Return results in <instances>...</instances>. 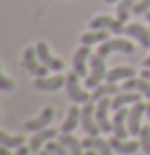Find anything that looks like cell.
Returning <instances> with one entry per match:
<instances>
[{"instance_id": "obj_1", "label": "cell", "mask_w": 150, "mask_h": 155, "mask_svg": "<svg viewBox=\"0 0 150 155\" xmlns=\"http://www.w3.org/2000/svg\"><path fill=\"white\" fill-rule=\"evenodd\" d=\"M89 66H91V72L86 77V87L89 89H95L103 83V79L107 77V68H105V58L101 54H91V60H89Z\"/></svg>"}, {"instance_id": "obj_34", "label": "cell", "mask_w": 150, "mask_h": 155, "mask_svg": "<svg viewBox=\"0 0 150 155\" xmlns=\"http://www.w3.org/2000/svg\"><path fill=\"white\" fill-rule=\"evenodd\" d=\"M0 155H11V149H8V147H2V149H0Z\"/></svg>"}, {"instance_id": "obj_6", "label": "cell", "mask_w": 150, "mask_h": 155, "mask_svg": "<svg viewBox=\"0 0 150 155\" xmlns=\"http://www.w3.org/2000/svg\"><path fill=\"white\" fill-rule=\"evenodd\" d=\"M109 110H111V99L103 97L97 101V110H95V116H97V124L101 132H113V120H109Z\"/></svg>"}, {"instance_id": "obj_29", "label": "cell", "mask_w": 150, "mask_h": 155, "mask_svg": "<svg viewBox=\"0 0 150 155\" xmlns=\"http://www.w3.org/2000/svg\"><path fill=\"white\" fill-rule=\"evenodd\" d=\"M150 11V0H138V4L134 6V15H146Z\"/></svg>"}, {"instance_id": "obj_5", "label": "cell", "mask_w": 150, "mask_h": 155, "mask_svg": "<svg viewBox=\"0 0 150 155\" xmlns=\"http://www.w3.org/2000/svg\"><path fill=\"white\" fill-rule=\"evenodd\" d=\"M134 44L132 41H127V39H119V37H115V39H107V41H103L101 46H99V50H97V54H101L103 58H107L111 52H123V54H134Z\"/></svg>"}, {"instance_id": "obj_19", "label": "cell", "mask_w": 150, "mask_h": 155, "mask_svg": "<svg viewBox=\"0 0 150 155\" xmlns=\"http://www.w3.org/2000/svg\"><path fill=\"white\" fill-rule=\"evenodd\" d=\"M58 132L54 130V128H43V130H37V132H33V137H31V143H29V147H31V151H39L41 149V145H45V143H49L54 137H56Z\"/></svg>"}, {"instance_id": "obj_14", "label": "cell", "mask_w": 150, "mask_h": 155, "mask_svg": "<svg viewBox=\"0 0 150 155\" xmlns=\"http://www.w3.org/2000/svg\"><path fill=\"white\" fill-rule=\"evenodd\" d=\"M127 116H130V110H126V107L115 110V116H113V134L119 137V139H127V134H130V128L126 126Z\"/></svg>"}, {"instance_id": "obj_38", "label": "cell", "mask_w": 150, "mask_h": 155, "mask_svg": "<svg viewBox=\"0 0 150 155\" xmlns=\"http://www.w3.org/2000/svg\"><path fill=\"white\" fill-rule=\"evenodd\" d=\"M107 4H115V2H119V0H105Z\"/></svg>"}, {"instance_id": "obj_24", "label": "cell", "mask_w": 150, "mask_h": 155, "mask_svg": "<svg viewBox=\"0 0 150 155\" xmlns=\"http://www.w3.org/2000/svg\"><path fill=\"white\" fill-rule=\"evenodd\" d=\"M60 143L64 145L66 149L70 151V155H82V143L76 139V137H72V134H66V132H62V137H60Z\"/></svg>"}, {"instance_id": "obj_36", "label": "cell", "mask_w": 150, "mask_h": 155, "mask_svg": "<svg viewBox=\"0 0 150 155\" xmlns=\"http://www.w3.org/2000/svg\"><path fill=\"white\" fill-rule=\"evenodd\" d=\"M146 116H148V120H150V104H146Z\"/></svg>"}, {"instance_id": "obj_3", "label": "cell", "mask_w": 150, "mask_h": 155, "mask_svg": "<svg viewBox=\"0 0 150 155\" xmlns=\"http://www.w3.org/2000/svg\"><path fill=\"white\" fill-rule=\"evenodd\" d=\"M95 110L97 106L92 104V101H86V104H82V112H80V124H82V130L86 132V134H91V137H99V124H97V116H95Z\"/></svg>"}, {"instance_id": "obj_7", "label": "cell", "mask_w": 150, "mask_h": 155, "mask_svg": "<svg viewBox=\"0 0 150 155\" xmlns=\"http://www.w3.org/2000/svg\"><path fill=\"white\" fill-rule=\"evenodd\" d=\"M89 27L95 29V31H99V29H103V31H113V33H123V31H126L123 23H121L117 17L113 19V17H109V15H101V17L91 19Z\"/></svg>"}, {"instance_id": "obj_22", "label": "cell", "mask_w": 150, "mask_h": 155, "mask_svg": "<svg viewBox=\"0 0 150 155\" xmlns=\"http://www.w3.org/2000/svg\"><path fill=\"white\" fill-rule=\"evenodd\" d=\"M119 93V87L117 83H101L99 87H95L91 93V101H99V99H103V97H109V95H117Z\"/></svg>"}, {"instance_id": "obj_37", "label": "cell", "mask_w": 150, "mask_h": 155, "mask_svg": "<svg viewBox=\"0 0 150 155\" xmlns=\"http://www.w3.org/2000/svg\"><path fill=\"white\" fill-rule=\"evenodd\" d=\"M39 155H54V153H52V151H47V149H45V151H41Z\"/></svg>"}, {"instance_id": "obj_25", "label": "cell", "mask_w": 150, "mask_h": 155, "mask_svg": "<svg viewBox=\"0 0 150 155\" xmlns=\"http://www.w3.org/2000/svg\"><path fill=\"white\" fill-rule=\"evenodd\" d=\"M138 4V0H119L117 2V8H115V12H117V19L121 21V23H126L127 19H130V15L134 12V6Z\"/></svg>"}, {"instance_id": "obj_31", "label": "cell", "mask_w": 150, "mask_h": 155, "mask_svg": "<svg viewBox=\"0 0 150 155\" xmlns=\"http://www.w3.org/2000/svg\"><path fill=\"white\" fill-rule=\"evenodd\" d=\"M29 151H31V147H19L14 155H29Z\"/></svg>"}, {"instance_id": "obj_20", "label": "cell", "mask_w": 150, "mask_h": 155, "mask_svg": "<svg viewBox=\"0 0 150 155\" xmlns=\"http://www.w3.org/2000/svg\"><path fill=\"white\" fill-rule=\"evenodd\" d=\"M134 74H136V71H134V66H115V68L107 71V77H105V81H107V83L127 81V79H132Z\"/></svg>"}, {"instance_id": "obj_11", "label": "cell", "mask_w": 150, "mask_h": 155, "mask_svg": "<svg viewBox=\"0 0 150 155\" xmlns=\"http://www.w3.org/2000/svg\"><path fill=\"white\" fill-rule=\"evenodd\" d=\"M126 35L134 37L142 48H150V29H146L144 25L140 23H132V25H126Z\"/></svg>"}, {"instance_id": "obj_13", "label": "cell", "mask_w": 150, "mask_h": 155, "mask_svg": "<svg viewBox=\"0 0 150 155\" xmlns=\"http://www.w3.org/2000/svg\"><path fill=\"white\" fill-rule=\"evenodd\" d=\"M66 85V77H37L33 81V87L39 91H58Z\"/></svg>"}, {"instance_id": "obj_17", "label": "cell", "mask_w": 150, "mask_h": 155, "mask_svg": "<svg viewBox=\"0 0 150 155\" xmlns=\"http://www.w3.org/2000/svg\"><path fill=\"white\" fill-rule=\"evenodd\" d=\"M82 147L84 149H95V151H99L101 155H111L113 153V147L109 141H103L101 137H86L84 141H82Z\"/></svg>"}, {"instance_id": "obj_23", "label": "cell", "mask_w": 150, "mask_h": 155, "mask_svg": "<svg viewBox=\"0 0 150 155\" xmlns=\"http://www.w3.org/2000/svg\"><path fill=\"white\" fill-rule=\"evenodd\" d=\"M109 39V31H103V29H99V31H89V33H82L80 35V46H95V44H103Z\"/></svg>"}, {"instance_id": "obj_2", "label": "cell", "mask_w": 150, "mask_h": 155, "mask_svg": "<svg viewBox=\"0 0 150 155\" xmlns=\"http://www.w3.org/2000/svg\"><path fill=\"white\" fill-rule=\"evenodd\" d=\"M23 66L31 72L33 77H47V72H49V68L39 60V56H37V48H35V46H29V48L25 50Z\"/></svg>"}, {"instance_id": "obj_27", "label": "cell", "mask_w": 150, "mask_h": 155, "mask_svg": "<svg viewBox=\"0 0 150 155\" xmlns=\"http://www.w3.org/2000/svg\"><path fill=\"white\" fill-rule=\"evenodd\" d=\"M140 147H142V151L146 155H150V126H142V130H140Z\"/></svg>"}, {"instance_id": "obj_35", "label": "cell", "mask_w": 150, "mask_h": 155, "mask_svg": "<svg viewBox=\"0 0 150 155\" xmlns=\"http://www.w3.org/2000/svg\"><path fill=\"white\" fill-rule=\"evenodd\" d=\"M84 155H101V153H99V151H95V149H86V153H84Z\"/></svg>"}, {"instance_id": "obj_12", "label": "cell", "mask_w": 150, "mask_h": 155, "mask_svg": "<svg viewBox=\"0 0 150 155\" xmlns=\"http://www.w3.org/2000/svg\"><path fill=\"white\" fill-rule=\"evenodd\" d=\"M35 48H37V56H39V60L45 64L49 71H62V68H64V62H62L60 58H54V56L49 54V48H47L45 41H39Z\"/></svg>"}, {"instance_id": "obj_28", "label": "cell", "mask_w": 150, "mask_h": 155, "mask_svg": "<svg viewBox=\"0 0 150 155\" xmlns=\"http://www.w3.org/2000/svg\"><path fill=\"white\" fill-rule=\"evenodd\" d=\"M45 149H47V151H52L54 155H70V151L60 143V141H58V143H52V141H49V143L45 145Z\"/></svg>"}, {"instance_id": "obj_15", "label": "cell", "mask_w": 150, "mask_h": 155, "mask_svg": "<svg viewBox=\"0 0 150 155\" xmlns=\"http://www.w3.org/2000/svg\"><path fill=\"white\" fill-rule=\"evenodd\" d=\"M109 143L113 147V151H117V153H121V155L136 153L138 149H142V147H140V141H134V139H132V141H126V139H119L115 134H111Z\"/></svg>"}, {"instance_id": "obj_10", "label": "cell", "mask_w": 150, "mask_h": 155, "mask_svg": "<svg viewBox=\"0 0 150 155\" xmlns=\"http://www.w3.org/2000/svg\"><path fill=\"white\" fill-rule=\"evenodd\" d=\"M146 114V104H142V101H138V104H134L132 106V110H130V116H127V128H130V134L132 137H136V134H140V130H142V116Z\"/></svg>"}, {"instance_id": "obj_33", "label": "cell", "mask_w": 150, "mask_h": 155, "mask_svg": "<svg viewBox=\"0 0 150 155\" xmlns=\"http://www.w3.org/2000/svg\"><path fill=\"white\" fill-rule=\"evenodd\" d=\"M142 64H144V68H150V54L144 58V62H142Z\"/></svg>"}, {"instance_id": "obj_26", "label": "cell", "mask_w": 150, "mask_h": 155, "mask_svg": "<svg viewBox=\"0 0 150 155\" xmlns=\"http://www.w3.org/2000/svg\"><path fill=\"white\" fill-rule=\"evenodd\" d=\"M25 137L23 134H8V132H0V145L8 147V149H19L23 147Z\"/></svg>"}, {"instance_id": "obj_21", "label": "cell", "mask_w": 150, "mask_h": 155, "mask_svg": "<svg viewBox=\"0 0 150 155\" xmlns=\"http://www.w3.org/2000/svg\"><path fill=\"white\" fill-rule=\"evenodd\" d=\"M80 107H78V104H74V106L68 110V116L64 118V122H62V132H66V134H70V132L74 130L78 124H80Z\"/></svg>"}, {"instance_id": "obj_4", "label": "cell", "mask_w": 150, "mask_h": 155, "mask_svg": "<svg viewBox=\"0 0 150 155\" xmlns=\"http://www.w3.org/2000/svg\"><path fill=\"white\" fill-rule=\"evenodd\" d=\"M66 95H68L74 104H86V101H91V95L80 87L78 74H76L74 71L66 74Z\"/></svg>"}, {"instance_id": "obj_32", "label": "cell", "mask_w": 150, "mask_h": 155, "mask_svg": "<svg viewBox=\"0 0 150 155\" xmlns=\"http://www.w3.org/2000/svg\"><path fill=\"white\" fill-rule=\"evenodd\" d=\"M140 77H142V79H146V81H150V68H144Z\"/></svg>"}, {"instance_id": "obj_16", "label": "cell", "mask_w": 150, "mask_h": 155, "mask_svg": "<svg viewBox=\"0 0 150 155\" xmlns=\"http://www.w3.org/2000/svg\"><path fill=\"white\" fill-rule=\"evenodd\" d=\"M142 93H138V91H123V93H117V95H113V99H111V110L115 112V110H119V107L127 106V104H138V101H142Z\"/></svg>"}, {"instance_id": "obj_30", "label": "cell", "mask_w": 150, "mask_h": 155, "mask_svg": "<svg viewBox=\"0 0 150 155\" xmlns=\"http://www.w3.org/2000/svg\"><path fill=\"white\" fill-rule=\"evenodd\" d=\"M12 87H14V83H12L6 74H2V77H0V89H2V91H11Z\"/></svg>"}, {"instance_id": "obj_9", "label": "cell", "mask_w": 150, "mask_h": 155, "mask_svg": "<svg viewBox=\"0 0 150 155\" xmlns=\"http://www.w3.org/2000/svg\"><path fill=\"white\" fill-rule=\"evenodd\" d=\"M56 118V110L54 107H45L37 118L33 120H27L25 122V130H29V132H37V130H43V128H47L49 126V122Z\"/></svg>"}, {"instance_id": "obj_39", "label": "cell", "mask_w": 150, "mask_h": 155, "mask_svg": "<svg viewBox=\"0 0 150 155\" xmlns=\"http://www.w3.org/2000/svg\"><path fill=\"white\" fill-rule=\"evenodd\" d=\"M146 19H148V23H150V11H148V12H146Z\"/></svg>"}, {"instance_id": "obj_8", "label": "cell", "mask_w": 150, "mask_h": 155, "mask_svg": "<svg viewBox=\"0 0 150 155\" xmlns=\"http://www.w3.org/2000/svg\"><path fill=\"white\" fill-rule=\"evenodd\" d=\"M89 60H91V46H80L72 58V71L78 77H89V68H86Z\"/></svg>"}, {"instance_id": "obj_18", "label": "cell", "mask_w": 150, "mask_h": 155, "mask_svg": "<svg viewBox=\"0 0 150 155\" xmlns=\"http://www.w3.org/2000/svg\"><path fill=\"white\" fill-rule=\"evenodd\" d=\"M121 89L123 91H138V93H142L144 97H148L150 99V81H146V79H127V81H123V85H121Z\"/></svg>"}]
</instances>
